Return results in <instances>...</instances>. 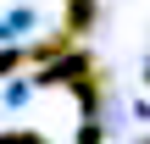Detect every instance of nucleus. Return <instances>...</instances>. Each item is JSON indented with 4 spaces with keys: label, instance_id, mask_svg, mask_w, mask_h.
<instances>
[{
    "label": "nucleus",
    "instance_id": "1",
    "mask_svg": "<svg viewBox=\"0 0 150 144\" xmlns=\"http://www.w3.org/2000/svg\"><path fill=\"white\" fill-rule=\"evenodd\" d=\"M39 83L45 89H72L78 100H83V111L95 117L100 111V100H106V67L95 61V50H67V55H56V61H45V72H39Z\"/></svg>",
    "mask_w": 150,
    "mask_h": 144
},
{
    "label": "nucleus",
    "instance_id": "2",
    "mask_svg": "<svg viewBox=\"0 0 150 144\" xmlns=\"http://www.w3.org/2000/svg\"><path fill=\"white\" fill-rule=\"evenodd\" d=\"M95 17H100V6H95V0H67V22H61V28H67L72 39H83V33L95 28Z\"/></svg>",
    "mask_w": 150,
    "mask_h": 144
},
{
    "label": "nucleus",
    "instance_id": "3",
    "mask_svg": "<svg viewBox=\"0 0 150 144\" xmlns=\"http://www.w3.org/2000/svg\"><path fill=\"white\" fill-rule=\"evenodd\" d=\"M72 44H78V39H72V33H67V28H61V33H56V39H45V44H33V50H22V55H28V61H39V67H45V61H56V55H67V50H72Z\"/></svg>",
    "mask_w": 150,
    "mask_h": 144
},
{
    "label": "nucleus",
    "instance_id": "4",
    "mask_svg": "<svg viewBox=\"0 0 150 144\" xmlns=\"http://www.w3.org/2000/svg\"><path fill=\"white\" fill-rule=\"evenodd\" d=\"M22 61H28V55H22V50H0V78H6V72H17V67H22Z\"/></svg>",
    "mask_w": 150,
    "mask_h": 144
},
{
    "label": "nucleus",
    "instance_id": "5",
    "mask_svg": "<svg viewBox=\"0 0 150 144\" xmlns=\"http://www.w3.org/2000/svg\"><path fill=\"white\" fill-rule=\"evenodd\" d=\"M0 144H45L39 133H0Z\"/></svg>",
    "mask_w": 150,
    "mask_h": 144
},
{
    "label": "nucleus",
    "instance_id": "6",
    "mask_svg": "<svg viewBox=\"0 0 150 144\" xmlns=\"http://www.w3.org/2000/svg\"><path fill=\"white\" fill-rule=\"evenodd\" d=\"M78 144H100V122H83V133H78Z\"/></svg>",
    "mask_w": 150,
    "mask_h": 144
}]
</instances>
